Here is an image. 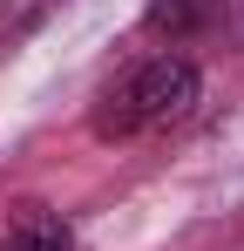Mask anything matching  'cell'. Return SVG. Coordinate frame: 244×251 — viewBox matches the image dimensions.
I'll return each mask as SVG.
<instances>
[{
	"label": "cell",
	"instance_id": "cell-2",
	"mask_svg": "<svg viewBox=\"0 0 244 251\" xmlns=\"http://www.w3.org/2000/svg\"><path fill=\"white\" fill-rule=\"evenodd\" d=\"M149 34H163V41H197V34H210L217 21H224V0H149Z\"/></svg>",
	"mask_w": 244,
	"mask_h": 251
},
{
	"label": "cell",
	"instance_id": "cell-1",
	"mask_svg": "<svg viewBox=\"0 0 244 251\" xmlns=\"http://www.w3.org/2000/svg\"><path fill=\"white\" fill-rule=\"evenodd\" d=\"M197 95H203L197 61H183V54H149V61L122 68L116 82L95 95L88 129H95L102 143H136V136H156V129L183 123V116L197 109Z\"/></svg>",
	"mask_w": 244,
	"mask_h": 251
},
{
	"label": "cell",
	"instance_id": "cell-3",
	"mask_svg": "<svg viewBox=\"0 0 244 251\" xmlns=\"http://www.w3.org/2000/svg\"><path fill=\"white\" fill-rule=\"evenodd\" d=\"M0 251H75V231L54 217V210L27 204L14 224H7V238H0Z\"/></svg>",
	"mask_w": 244,
	"mask_h": 251
}]
</instances>
